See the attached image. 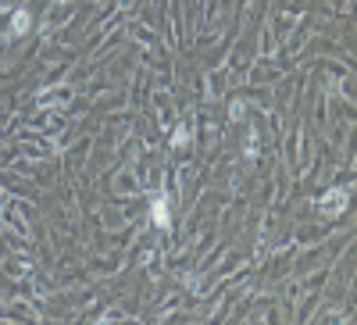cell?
I'll list each match as a JSON object with an SVG mask.
<instances>
[{
  "label": "cell",
  "instance_id": "2",
  "mask_svg": "<svg viewBox=\"0 0 357 325\" xmlns=\"http://www.w3.org/2000/svg\"><path fill=\"white\" fill-rule=\"evenodd\" d=\"M339 200H346V193H329L325 197V211H339Z\"/></svg>",
  "mask_w": 357,
  "mask_h": 325
},
{
  "label": "cell",
  "instance_id": "3",
  "mask_svg": "<svg viewBox=\"0 0 357 325\" xmlns=\"http://www.w3.org/2000/svg\"><path fill=\"white\" fill-rule=\"evenodd\" d=\"M29 25V15H15V32H22Z\"/></svg>",
  "mask_w": 357,
  "mask_h": 325
},
{
  "label": "cell",
  "instance_id": "1",
  "mask_svg": "<svg viewBox=\"0 0 357 325\" xmlns=\"http://www.w3.org/2000/svg\"><path fill=\"white\" fill-rule=\"evenodd\" d=\"M154 222H157V225H168V208H165V200H154Z\"/></svg>",
  "mask_w": 357,
  "mask_h": 325
}]
</instances>
